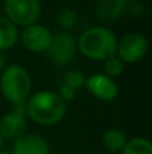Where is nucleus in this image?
Wrapping results in <instances>:
<instances>
[{"instance_id": "4468645a", "label": "nucleus", "mask_w": 152, "mask_h": 154, "mask_svg": "<svg viewBox=\"0 0 152 154\" xmlns=\"http://www.w3.org/2000/svg\"><path fill=\"white\" fill-rule=\"evenodd\" d=\"M122 154H152V144L146 138H131L127 139Z\"/></svg>"}, {"instance_id": "f03ea898", "label": "nucleus", "mask_w": 152, "mask_h": 154, "mask_svg": "<svg viewBox=\"0 0 152 154\" xmlns=\"http://www.w3.org/2000/svg\"><path fill=\"white\" fill-rule=\"evenodd\" d=\"M116 36L106 27H90L84 30L76 42V48L90 60L104 61L116 54Z\"/></svg>"}, {"instance_id": "423d86ee", "label": "nucleus", "mask_w": 152, "mask_h": 154, "mask_svg": "<svg viewBox=\"0 0 152 154\" xmlns=\"http://www.w3.org/2000/svg\"><path fill=\"white\" fill-rule=\"evenodd\" d=\"M76 41L69 32H58L52 35L49 47L46 50V55L52 61V64L64 66L70 63L76 54Z\"/></svg>"}, {"instance_id": "9d476101", "label": "nucleus", "mask_w": 152, "mask_h": 154, "mask_svg": "<svg viewBox=\"0 0 152 154\" xmlns=\"http://www.w3.org/2000/svg\"><path fill=\"white\" fill-rule=\"evenodd\" d=\"M49 142L37 133H24L12 144L10 154H49Z\"/></svg>"}, {"instance_id": "dca6fc26", "label": "nucleus", "mask_w": 152, "mask_h": 154, "mask_svg": "<svg viewBox=\"0 0 152 154\" xmlns=\"http://www.w3.org/2000/svg\"><path fill=\"white\" fill-rule=\"evenodd\" d=\"M122 72H124V63L116 57V54L112 55V57H109V58H106L103 61V73L106 76L115 79V78L121 76Z\"/></svg>"}, {"instance_id": "6e6552de", "label": "nucleus", "mask_w": 152, "mask_h": 154, "mask_svg": "<svg viewBox=\"0 0 152 154\" xmlns=\"http://www.w3.org/2000/svg\"><path fill=\"white\" fill-rule=\"evenodd\" d=\"M52 32L48 27L42 26V24H31L24 27L22 33H21V42L24 45L25 50L34 54H42L46 52L49 47L51 41H52Z\"/></svg>"}, {"instance_id": "6ab92c4d", "label": "nucleus", "mask_w": 152, "mask_h": 154, "mask_svg": "<svg viewBox=\"0 0 152 154\" xmlns=\"http://www.w3.org/2000/svg\"><path fill=\"white\" fill-rule=\"evenodd\" d=\"M4 67H6V55H4V52H0V73Z\"/></svg>"}, {"instance_id": "9b49d317", "label": "nucleus", "mask_w": 152, "mask_h": 154, "mask_svg": "<svg viewBox=\"0 0 152 154\" xmlns=\"http://www.w3.org/2000/svg\"><path fill=\"white\" fill-rule=\"evenodd\" d=\"M127 5L128 0H99L96 6V12L100 20L113 21L127 11Z\"/></svg>"}, {"instance_id": "a211bd4d", "label": "nucleus", "mask_w": 152, "mask_h": 154, "mask_svg": "<svg viewBox=\"0 0 152 154\" xmlns=\"http://www.w3.org/2000/svg\"><path fill=\"white\" fill-rule=\"evenodd\" d=\"M76 94H78L76 90H73L72 87H67V85H64V84H61L60 88H58V96H60L64 102H67V100H73V99L76 97Z\"/></svg>"}, {"instance_id": "f257e3e1", "label": "nucleus", "mask_w": 152, "mask_h": 154, "mask_svg": "<svg viewBox=\"0 0 152 154\" xmlns=\"http://www.w3.org/2000/svg\"><path fill=\"white\" fill-rule=\"evenodd\" d=\"M67 112L66 102L58 96L57 91L42 90L30 97L25 102V115L39 126H55L58 124Z\"/></svg>"}, {"instance_id": "0eeeda50", "label": "nucleus", "mask_w": 152, "mask_h": 154, "mask_svg": "<svg viewBox=\"0 0 152 154\" xmlns=\"http://www.w3.org/2000/svg\"><path fill=\"white\" fill-rule=\"evenodd\" d=\"M27 115H25V103L13 106V111L4 114L0 118V133L4 141H15L22 136L27 130Z\"/></svg>"}, {"instance_id": "20e7f679", "label": "nucleus", "mask_w": 152, "mask_h": 154, "mask_svg": "<svg viewBox=\"0 0 152 154\" xmlns=\"http://www.w3.org/2000/svg\"><path fill=\"white\" fill-rule=\"evenodd\" d=\"M3 12L16 27H27L37 23L42 5L40 0H3Z\"/></svg>"}, {"instance_id": "1a4fd4ad", "label": "nucleus", "mask_w": 152, "mask_h": 154, "mask_svg": "<svg viewBox=\"0 0 152 154\" xmlns=\"http://www.w3.org/2000/svg\"><path fill=\"white\" fill-rule=\"evenodd\" d=\"M84 87L100 102H112L118 97V93H119V88L115 79L106 76L101 72L93 73L88 78H85Z\"/></svg>"}, {"instance_id": "412c9836", "label": "nucleus", "mask_w": 152, "mask_h": 154, "mask_svg": "<svg viewBox=\"0 0 152 154\" xmlns=\"http://www.w3.org/2000/svg\"><path fill=\"white\" fill-rule=\"evenodd\" d=\"M0 154H10V153H6V151H0Z\"/></svg>"}, {"instance_id": "39448f33", "label": "nucleus", "mask_w": 152, "mask_h": 154, "mask_svg": "<svg viewBox=\"0 0 152 154\" xmlns=\"http://www.w3.org/2000/svg\"><path fill=\"white\" fill-rule=\"evenodd\" d=\"M148 52V39L139 32H130L116 42V57L124 64L140 61Z\"/></svg>"}, {"instance_id": "f8f14e48", "label": "nucleus", "mask_w": 152, "mask_h": 154, "mask_svg": "<svg viewBox=\"0 0 152 154\" xmlns=\"http://www.w3.org/2000/svg\"><path fill=\"white\" fill-rule=\"evenodd\" d=\"M19 39L18 27L6 17H0V52H4L15 47Z\"/></svg>"}, {"instance_id": "aec40b11", "label": "nucleus", "mask_w": 152, "mask_h": 154, "mask_svg": "<svg viewBox=\"0 0 152 154\" xmlns=\"http://www.w3.org/2000/svg\"><path fill=\"white\" fill-rule=\"evenodd\" d=\"M3 144H4V139H3V136H1V133H0V151H1V148H3Z\"/></svg>"}, {"instance_id": "f3484780", "label": "nucleus", "mask_w": 152, "mask_h": 154, "mask_svg": "<svg viewBox=\"0 0 152 154\" xmlns=\"http://www.w3.org/2000/svg\"><path fill=\"white\" fill-rule=\"evenodd\" d=\"M63 84L67 85V87H72L73 90H79L85 85V76L81 70L78 69H72V70H67L63 76Z\"/></svg>"}, {"instance_id": "ddd939ff", "label": "nucleus", "mask_w": 152, "mask_h": 154, "mask_svg": "<svg viewBox=\"0 0 152 154\" xmlns=\"http://www.w3.org/2000/svg\"><path fill=\"white\" fill-rule=\"evenodd\" d=\"M125 142H127V135L124 133V130L116 129V127L107 129L103 133V138H101V144H103L104 150H107L109 153L122 151Z\"/></svg>"}, {"instance_id": "7ed1b4c3", "label": "nucleus", "mask_w": 152, "mask_h": 154, "mask_svg": "<svg viewBox=\"0 0 152 154\" xmlns=\"http://www.w3.org/2000/svg\"><path fill=\"white\" fill-rule=\"evenodd\" d=\"M0 91L12 106L24 105L31 94V76L21 64H9L0 73Z\"/></svg>"}, {"instance_id": "2eb2a0df", "label": "nucleus", "mask_w": 152, "mask_h": 154, "mask_svg": "<svg viewBox=\"0 0 152 154\" xmlns=\"http://www.w3.org/2000/svg\"><path fill=\"white\" fill-rule=\"evenodd\" d=\"M57 23L60 24V27L63 29V32H69L72 30L76 23H78V14L75 9L72 8H63L58 11L57 14Z\"/></svg>"}]
</instances>
